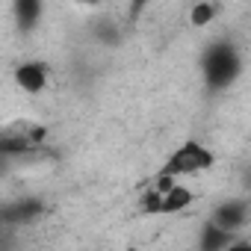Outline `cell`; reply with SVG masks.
I'll list each match as a JSON object with an SVG mask.
<instances>
[{
    "label": "cell",
    "instance_id": "10",
    "mask_svg": "<svg viewBox=\"0 0 251 251\" xmlns=\"http://www.w3.org/2000/svg\"><path fill=\"white\" fill-rule=\"evenodd\" d=\"M216 15H219V3H213V0H198L189 9V24L192 27H207V24H213Z\"/></svg>",
    "mask_w": 251,
    "mask_h": 251
},
{
    "label": "cell",
    "instance_id": "12",
    "mask_svg": "<svg viewBox=\"0 0 251 251\" xmlns=\"http://www.w3.org/2000/svg\"><path fill=\"white\" fill-rule=\"evenodd\" d=\"M95 33H98V39H100L103 45H118V42H121V33L115 30V24H98Z\"/></svg>",
    "mask_w": 251,
    "mask_h": 251
},
{
    "label": "cell",
    "instance_id": "4",
    "mask_svg": "<svg viewBox=\"0 0 251 251\" xmlns=\"http://www.w3.org/2000/svg\"><path fill=\"white\" fill-rule=\"evenodd\" d=\"M45 139L42 127H9V130H0V160H9V157H21L30 148H36Z\"/></svg>",
    "mask_w": 251,
    "mask_h": 251
},
{
    "label": "cell",
    "instance_id": "7",
    "mask_svg": "<svg viewBox=\"0 0 251 251\" xmlns=\"http://www.w3.org/2000/svg\"><path fill=\"white\" fill-rule=\"evenodd\" d=\"M12 15H15V24H18V33H33L45 15V3L42 0H15L12 6Z\"/></svg>",
    "mask_w": 251,
    "mask_h": 251
},
{
    "label": "cell",
    "instance_id": "13",
    "mask_svg": "<svg viewBox=\"0 0 251 251\" xmlns=\"http://www.w3.org/2000/svg\"><path fill=\"white\" fill-rule=\"evenodd\" d=\"M225 251H251V242H248L245 236H236V239H233Z\"/></svg>",
    "mask_w": 251,
    "mask_h": 251
},
{
    "label": "cell",
    "instance_id": "3",
    "mask_svg": "<svg viewBox=\"0 0 251 251\" xmlns=\"http://www.w3.org/2000/svg\"><path fill=\"white\" fill-rule=\"evenodd\" d=\"M248 219H251V207H248L245 198H227V201L216 204L213 213H210V222H213L216 227L233 233V236H239V233L245 230Z\"/></svg>",
    "mask_w": 251,
    "mask_h": 251
},
{
    "label": "cell",
    "instance_id": "2",
    "mask_svg": "<svg viewBox=\"0 0 251 251\" xmlns=\"http://www.w3.org/2000/svg\"><path fill=\"white\" fill-rule=\"evenodd\" d=\"M213 166H216V154H213V148H207V145L198 142V139H186V142H180V145L169 154V160L163 163L160 175L180 180V177H189V175L210 172Z\"/></svg>",
    "mask_w": 251,
    "mask_h": 251
},
{
    "label": "cell",
    "instance_id": "1",
    "mask_svg": "<svg viewBox=\"0 0 251 251\" xmlns=\"http://www.w3.org/2000/svg\"><path fill=\"white\" fill-rule=\"evenodd\" d=\"M201 68H204L207 89L213 92L230 89L242 74V53L227 42H213L201 56Z\"/></svg>",
    "mask_w": 251,
    "mask_h": 251
},
{
    "label": "cell",
    "instance_id": "8",
    "mask_svg": "<svg viewBox=\"0 0 251 251\" xmlns=\"http://www.w3.org/2000/svg\"><path fill=\"white\" fill-rule=\"evenodd\" d=\"M195 204V192L189 189V186H183L180 180L169 189V192H163V213H183V210H189Z\"/></svg>",
    "mask_w": 251,
    "mask_h": 251
},
{
    "label": "cell",
    "instance_id": "6",
    "mask_svg": "<svg viewBox=\"0 0 251 251\" xmlns=\"http://www.w3.org/2000/svg\"><path fill=\"white\" fill-rule=\"evenodd\" d=\"M50 83V65L45 59H27L15 68V86L27 95H42Z\"/></svg>",
    "mask_w": 251,
    "mask_h": 251
},
{
    "label": "cell",
    "instance_id": "5",
    "mask_svg": "<svg viewBox=\"0 0 251 251\" xmlns=\"http://www.w3.org/2000/svg\"><path fill=\"white\" fill-rule=\"evenodd\" d=\"M42 213H45V204L39 198H33V195H24V198H15V201L0 207V225H6V227L33 225Z\"/></svg>",
    "mask_w": 251,
    "mask_h": 251
},
{
    "label": "cell",
    "instance_id": "9",
    "mask_svg": "<svg viewBox=\"0 0 251 251\" xmlns=\"http://www.w3.org/2000/svg\"><path fill=\"white\" fill-rule=\"evenodd\" d=\"M233 239H236L233 233H227V230L216 227L213 222H207L201 227V236H198V251H225Z\"/></svg>",
    "mask_w": 251,
    "mask_h": 251
},
{
    "label": "cell",
    "instance_id": "11",
    "mask_svg": "<svg viewBox=\"0 0 251 251\" xmlns=\"http://www.w3.org/2000/svg\"><path fill=\"white\" fill-rule=\"evenodd\" d=\"M139 210L145 216H160L163 213V195L154 192V189H145L142 192V201H139Z\"/></svg>",
    "mask_w": 251,
    "mask_h": 251
}]
</instances>
